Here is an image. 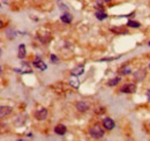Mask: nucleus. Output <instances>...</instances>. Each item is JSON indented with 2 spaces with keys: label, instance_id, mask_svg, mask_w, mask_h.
I'll return each mask as SVG.
<instances>
[{
  "label": "nucleus",
  "instance_id": "f257e3e1",
  "mask_svg": "<svg viewBox=\"0 0 150 141\" xmlns=\"http://www.w3.org/2000/svg\"><path fill=\"white\" fill-rule=\"evenodd\" d=\"M89 134L92 139H102L105 134V131L103 127H100V125L96 124L93 126H91L89 130Z\"/></svg>",
  "mask_w": 150,
  "mask_h": 141
},
{
  "label": "nucleus",
  "instance_id": "f03ea898",
  "mask_svg": "<svg viewBox=\"0 0 150 141\" xmlns=\"http://www.w3.org/2000/svg\"><path fill=\"white\" fill-rule=\"evenodd\" d=\"M120 91L122 94H133L136 91V84L135 83H126L120 88Z\"/></svg>",
  "mask_w": 150,
  "mask_h": 141
},
{
  "label": "nucleus",
  "instance_id": "7ed1b4c3",
  "mask_svg": "<svg viewBox=\"0 0 150 141\" xmlns=\"http://www.w3.org/2000/svg\"><path fill=\"white\" fill-rule=\"evenodd\" d=\"M47 116H49V112L45 107H39L35 112V118L37 120H45L47 118Z\"/></svg>",
  "mask_w": 150,
  "mask_h": 141
},
{
  "label": "nucleus",
  "instance_id": "20e7f679",
  "mask_svg": "<svg viewBox=\"0 0 150 141\" xmlns=\"http://www.w3.org/2000/svg\"><path fill=\"white\" fill-rule=\"evenodd\" d=\"M102 125H103V127H104L106 131H111V130H113V128L116 127L114 120H113L112 118H110V117L104 118L103 121H102Z\"/></svg>",
  "mask_w": 150,
  "mask_h": 141
},
{
  "label": "nucleus",
  "instance_id": "39448f33",
  "mask_svg": "<svg viewBox=\"0 0 150 141\" xmlns=\"http://www.w3.org/2000/svg\"><path fill=\"white\" fill-rule=\"evenodd\" d=\"M32 65H33L35 67H37V68H38L39 70H42V72H43V70H45L46 68H47L46 64H45V63H44V61H43V60H42L39 57H36V59L32 61Z\"/></svg>",
  "mask_w": 150,
  "mask_h": 141
},
{
  "label": "nucleus",
  "instance_id": "423d86ee",
  "mask_svg": "<svg viewBox=\"0 0 150 141\" xmlns=\"http://www.w3.org/2000/svg\"><path fill=\"white\" fill-rule=\"evenodd\" d=\"M75 107H76V110L80 111V112H86V111L89 110L90 104L87 103V102H84V101H81V102H77V103L75 104Z\"/></svg>",
  "mask_w": 150,
  "mask_h": 141
},
{
  "label": "nucleus",
  "instance_id": "0eeeda50",
  "mask_svg": "<svg viewBox=\"0 0 150 141\" xmlns=\"http://www.w3.org/2000/svg\"><path fill=\"white\" fill-rule=\"evenodd\" d=\"M66 132H67V127L65 126V125H62V124H59V125H57L56 127H54V133L56 134H58V135H65L66 134Z\"/></svg>",
  "mask_w": 150,
  "mask_h": 141
},
{
  "label": "nucleus",
  "instance_id": "6e6552de",
  "mask_svg": "<svg viewBox=\"0 0 150 141\" xmlns=\"http://www.w3.org/2000/svg\"><path fill=\"white\" fill-rule=\"evenodd\" d=\"M110 30H111V33H113V34H116V35H127V34H128V30H127L125 27L111 28Z\"/></svg>",
  "mask_w": 150,
  "mask_h": 141
},
{
  "label": "nucleus",
  "instance_id": "1a4fd4ad",
  "mask_svg": "<svg viewBox=\"0 0 150 141\" xmlns=\"http://www.w3.org/2000/svg\"><path fill=\"white\" fill-rule=\"evenodd\" d=\"M12 111H13V109H12L10 106L2 105L1 107H0V117H1V118L7 117L9 113H12Z\"/></svg>",
  "mask_w": 150,
  "mask_h": 141
},
{
  "label": "nucleus",
  "instance_id": "9d476101",
  "mask_svg": "<svg viewBox=\"0 0 150 141\" xmlns=\"http://www.w3.org/2000/svg\"><path fill=\"white\" fill-rule=\"evenodd\" d=\"M27 54V51H26V45L24 44H20L19 45V50H17V57L20 59H23Z\"/></svg>",
  "mask_w": 150,
  "mask_h": 141
},
{
  "label": "nucleus",
  "instance_id": "9b49d317",
  "mask_svg": "<svg viewBox=\"0 0 150 141\" xmlns=\"http://www.w3.org/2000/svg\"><path fill=\"white\" fill-rule=\"evenodd\" d=\"M70 73H72V75H75V76H80V75H82V74L84 73V66H83V65H82V66H77V67L73 68Z\"/></svg>",
  "mask_w": 150,
  "mask_h": 141
},
{
  "label": "nucleus",
  "instance_id": "f8f14e48",
  "mask_svg": "<svg viewBox=\"0 0 150 141\" xmlns=\"http://www.w3.org/2000/svg\"><path fill=\"white\" fill-rule=\"evenodd\" d=\"M60 19H61V21H62L63 23H66V24H69V23L73 21V17H72V15H70L69 13H66V14L61 15Z\"/></svg>",
  "mask_w": 150,
  "mask_h": 141
},
{
  "label": "nucleus",
  "instance_id": "ddd939ff",
  "mask_svg": "<svg viewBox=\"0 0 150 141\" xmlns=\"http://www.w3.org/2000/svg\"><path fill=\"white\" fill-rule=\"evenodd\" d=\"M95 16H96V19L97 20H99V21H103V20H105V19H107V14L104 12V10H98V12H96V14H95Z\"/></svg>",
  "mask_w": 150,
  "mask_h": 141
},
{
  "label": "nucleus",
  "instance_id": "4468645a",
  "mask_svg": "<svg viewBox=\"0 0 150 141\" xmlns=\"http://www.w3.org/2000/svg\"><path fill=\"white\" fill-rule=\"evenodd\" d=\"M69 84H70V86H73L74 88H79V86H80V81L77 80V76L73 75V77H70V79H69Z\"/></svg>",
  "mask_w": 150,
  "mask_h": 141
},
{
  "label": "nucleus",
  "instance_id": "2eb2a0df",
  "mask_svg": "<svg viewBox=\"0 0 150 141\" xmlns=\"http://www.w3.org/2000/svg\"><path fill=\"white\" fill-rule=\"evenodd\" d=\"M119 73L120 75H128V74H130L132 73V68L129 67V66H122L121 68L119 70Z\"/></svg>",
  "mask_w": 150,
  "mask_h": 141
},
{
  "label": "nucleus",
  "instance_id": "dca6fc26",
  "mask_svg": "<svg viewBox=\"0 0 150 141\" xmlns=\"http://www.w3.org/2000/svg\"><path fill=\"white\" fill-rule=\"evenodd\" d=\"M119 82H120V77L119 76H117V77L111 79V80L107 82V86H109V87H114V86H117Z\"/></svg>",
  "mask_w": 150,
  "mask_h": 141
},
{
  "label": "nucleus",
  "instance_id": "f3484780",
  "mask_svg": "<svg viewBox=\"0 0 150 141\" xmlns=\"http://www.w3.org/2000/svg\"><path fill=\"white\" fill-rule=\"evenodd\" d=\"M127 26L130 27V28H140L141 27V23L140 22H136V21H133V20H129L127 22Z\"/></svg>",
  "mask_w": 150,
  "mask_h": 141
},
{
  "label": "nucleus",
  "instance_id": "a211bd4d",
  "mask_svg": "<svg viewBox=\"0 0 150 141\" xmlns=\"http://www.w3.org/2000/svg\"><path fill=\"white\" fill-rule=\"evenodd\" d=\"M118 58H120V57H106V58H102L100 59V61H112V60H117Z\"/></svg>",
  "mask_w": 150,
  "mask_h": 141
},
{
  "label": "nucleus",
  "instance_id": "6ab92c4d",
  "mask_svg": "<svg viewBox=\"0 0 150 141\" xmlns=\"http://www.w3.org/2000/svg\"><path fill=\"white\" fill-rule=\"evenodd\" d=\"M50 59H51V61H52L53 64H58V63H59V59H58V57H57L56 54H51Z\"/></svg>",
  "mask_w": 150,
  "mask_h": 141
},
{
  "label": "nucleus",
  "instance_id": "aec40b11",
  "mask_svg": "<svg viewBox=\"0 0 150 141\" xmlns=\"http://www.w3.org/2000/svg\"><path fill=\"white\" fill-rule=\"evenodd\" d=\"M147 97H148V101H150V89L147 91Z\"/></svg>",
  "mask_w": 150,
  "mask_h": 141
},
{
  "label": "nucleus",
  "instance_id": "412c9836",
  "mask_svg": "<svg viewBox=\"0 0 150 141\" xmlns=\"http://www.w3.org/2000/svg\"><path fill=\"white\" fill-rule=\"evenodd\" d=\"M104 1H105V2H111L112 0H104Z\"/></svg>",
  "mask_w": 150,
  "mask_h": 141
},
{
  "label": "nucleus",
  "instance_id": "4be33fe9",
  "mask_svg": "<svg viewBox=\"0 0 150 141\" xmlns=\"http://www.w3.org/2000/svg\"><path fill=\"white\" fill-rule=\"evenodd\" d=\"M148 45H149V46H150V42H149V43H148Z\"/></svg>",
  "mask_w": 150,
  "mask_h": 141
},
{
  "label": "nucleus",
  "instance_id": "5701e85b",
  "mask_svg": "<svg viewBox=\"0 0 150 141\" xmlns=\"http://www.w3.org/2000/svg\"><path fill=\"white\" fill-rule=\"evenodd\" d=\"M149 68H150V64H149Z\"/></svg>",
  "mask_w": 150,
  "mask_h": 141
}]
</instances>
